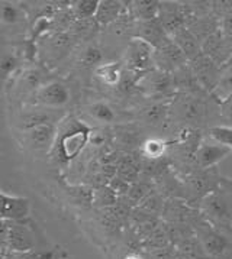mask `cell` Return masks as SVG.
I'll return each instance as SVG.
<instances>
[{
    "mask_svg": "<svg viewBox=\"0 0 232 259\" xmlns=\"http://www.w3.org/2000/svg\"><path fill=\"white\" fill-rule=\"evenodd\" d=\"M92 132L93 131L86 123L79 122L74 117H68V120L64 122L63 129H58L57 142L54 145V148L58 149V156L61 161L68 162L80 155L85 146L90 144Z\"/></svg>",
    "mask_w": 232,
    "mask_h": 259,
    "instance_id": "6da1fadb",
    "label": "cell"
},
{
    "mask_svg": "<svg viewBox=\"0 0 232 259\" xmlns=\"http://www.w3.org/2000/svg\"><path fill=\"white\" fill-rule=\"evenodd\" d=\"M171 114L184 126H198L206 119L208 106L199 96L183 92L171 104Z\"/></svg>",
    "mask_w": 232,
    "mask_h": 259,
    "instance_id": "7a4b0ae2",
    "label": "cell"
},
{
    "mask_svg": "<svg viewBox=\"0 0 232 259\" xmlns=\"http://www.w3.org/2000/svg\"><path fill=\"white\" fill-rule=\"evenodd\" d=\"M32 106L58 110L71 100V92L63 81L53 80L41 85L31 97Z\"/></svg>",
    "mask_w": 232,
    "mask_h": 259,
    "instance_id": "3957f363",
    "label": "cell"
},
{
    "mask_svg": "<svg viewBox=\"0 0 232 259\" xmlns=\"http://www.w3.org/2000/svg\"><path fill=\"white\" fill-rule=\"evenodd\" d=\"M11 222V220H9ZM2 233L3 242L9 245V248L15 252H31L35 248V235L29 226L22 222H11L8 226L6 220H2Z\"/></svg>",
    "mask_w": 232,
    "mask_h": 259,
    "instance_id": "277c9868",
    "label": "cell"
},
{
    "mask_svg": "<svg viewBox=\"0 0 232 259\" xmlns=\"http://www.w3.org/2000/svg\"><path fill=\"white\" fill-rule=\"evenodd\" d=\"M154 54H156V48L152 45L139 38H134L128 45L127 54H125V64L128 70L132 73L149 71V68L156 64Z\"/></svg>",
    "mask_w": 232,
    "mask_h": 259,
    "instance_id": "5b68a950",
    "label": "cell"
},
{
    "mask_svg": "<svg viewBox=\"0 0 232 259\" xmlns=\"http://www.w3.org/2000/svg\"><path fill=\"white\" fill-rule=\"evenodd\" d=\"M154 61L157 65V70L166 71V73H170V71L176 73L177 70L184 67L187 58L179 47L174 44V41L169 38L167 41L163 42L159 48H156Z\"/></svg>",
    "mask_w": 232,
    "mask_h": 259,
    "instance_id": "8992f818",
    "label": "cell"
},
{
    "mask_svg": "<svg viewBox=\"0 0 232 259\" xmlns=\"http://www.w3.org/2000/svg\"><path fill=\"white\" fill-rule=\"evenodd\" d=\"M190 70L195 75L196 81L201 84L202 87L209 89L211 92L216 89L222 70H219L218 64L211 60L208 55H205L202 52L199 57L191 60L190 61Z\"/></svg>",
    "mask_w": 232,
    "mask_h": 259,
    "instance_id": "52a82bcc",
    "label": "cell"
},
{
    "mask_svg": "<svg viewBox=\"0 0 232 259\" xmlns=\"http://www.w3.org/2000/svg\"><path fill=\"white\" fill-rule=\"evenodd\" d=\"M57 136H58V129H57L55 123H45L25 132L23 142L32 151L48 152L55 145Z\"/></svg>",
    "mask_w": 232,
    "mask_h": 259,
    "instance_id": "ba28073f",
    "label": "cell"
},
{
    "mask_svg": "<svg viewBox=\"0 0 232 259\" xmlns=\"http://www.w3.org/2000/svg\"><path fill=\"white\" fill-rule=\"evenodd\" d=\"M229 154H232L231 149L218 144V142H213V144L201 142V145L198 146V149L195 152L193 159L201 169H211L216 164H219L222 159H225Z\"/></svg>",
    "mask_w": 232,
    "mask_h": 259,
    "instance_id": "9c48e42d",
    "label": "cell"
},
{
    "mask_svg": "<svg viewBox=\"0 0 232 259\" xmlns=\"http://www.w3.org/2000/svg\"><path fill=\"white\" fill-rule=\"evenodd\" d=\"M0 198H2V220L22 222L29 216L31 203L28 198L8 194L6 191H2Z\"/></svg>",
    "mask_w": 232,
    "mask_h": 259,
    "instance_id": "30bf717a",
    "label": "cell"
},
{
    "mask_svg": "<svg viewBox=\"0 0 232 259\" xmlns=\"http://www.w3.org/2000/svg\"><path fill=\"white\" fill-rule=\"evenodd\" d=\"M60 120V116L55 114L53 109H45V107H38L32 106L29 110H23V113L18 119V127L21 129L22 134L31 131L36 126H41L45 123H55Z\"/></svg>",
    "mask_w": 232,
    "mask_h": 259,
    "instance_id": "8fae6325",
    "label": "cell"
},
{
    "mask_svg": "<svg viewBox=\"0 0 232 259\" xmlns=\"http://www.w3.org/2000/svg\"><path fill=\"white\" fill-rule=\"evenodd\" d=\"M202 52L216 64H223L232 58V47L226 35L215 32L202 44Z\"/></svg>",
    "mask_w": 232,
    "mask_h": 259,
    "instance_id": "7c38bea8",
    "label": "cell"
},
{
    "mask_svg": "<svg viewBox=\"0 0 232 259\" xmlns=\"http://www.w3.org/2000/svg\"><path fill=\"white\" fill-rule=\"evenodd\" d=\"M44 84V74L40 68L35 67L21 70V73L12 80V87L25 97H32L33 93Z\"/></svg>",
    "mask_w": 232,
    "mask_h": 259,
    "instance_id": "4fadbf2b",
    "label": "cell"
},
{
    "mask_svg": "<svg viewBox=\"0 0 232 259\" xmlns=\"http://www.w3.org/2000/svg\"><path fill=\"white\" fill-rule=\"evenodd\" d=\"M144 87L148 90V93L152 94L154 97H164L169 96L173 89L176 87L174 83V77H171V74L161 71V70H154L147 77L144 78Z\"/></svg>",
    "mask_w": 232,
    "mask_h": 259,
    "instance_id": "5bb4252c",
    "label": "cell"
},
{
    "mask_svg": "<svg viewBox=\"0 0 232 259\" xmlns=\"http://www.w3.org/2000/svg\"><path fill=\"white\" fill-rule=\"evenodd\" d=\"M171 39L174 41V44L186 55L187 61L195 60L196 57H199L202 54L201 42L193 35V32L190 31L187 26H183V28L173 32L171 33Z\"/></svg>",
    "mask_w": 232,
    "mask_h": 259,
    "instance_id": "9a60e30c",
    "label": "cell"
},
{
    "mask_svg": "<svg viewBox=\"0 0 232 259\" xmlns=\"http://www.w3.org/2000/svg\"><path fill=\"white\" fill-rule=\"evenodd\" d=\"M0 19L3 28L12 26V28H19L25 26L26 23V13L23 8L9 3V2H2L0 3Z\"/></svg>",
    "mask_w": 232,
    "mask_h": 259,
    "instance_id": "2e32d148",
    "label": "cell"
},
{
    "mask_svg": "<svg viewBox=\"0 0 232 259\" xmlns=\"http://www.w3.org/2000/svg\"><path fill=\"white\" fill-rule=\"evenodd\" d=\"M170 114H171V107L169 104L161 103V102H154V103L148 104L142 109L141 117L147 124L161 126V124L167 122Z\"/></svg>",
    "mask_w": 232,
    "mask_h": 259,
    "instance_id": "e0dca14e",
    "label": "cell"
},
{
    "mask_svg": "<svg viewBox=\"0 0 232 259\" xmlns=\"http://www.w3.org/2000/svg\"><path fill=\"white\" fill-rule=\"evenodd\" d=\"M95 74L96 77L105 84V85H107V87H116V85H119L121 81H122V78H124L122 64L121 62L102 64L100 67L96 68Z\"/></svg>",
    "mask_w": 232,
    "mask_h": 259,
    "instance_id": "ac0fdd59",
    "label": "cell"
},
{
    "mask_svg": "<svg viewBox=\"0 0 232 259\" xmlns=\"http://www.w3.org/2000/svg\"><path fill=\"white\" fill-rule=\"evenodd\" d=\"M86 113L90 119L103 124L113 123L116 120V113L113 107L106 102H93V103L86 106Z\"/></svg>",
    "mask_w": 232,
    "mask_h": 259,
    "instance_id": "d6986e66",
    "label": "cell"
},
{
    "mask_svg": "<svg viewBox=\"0 0 232 259\" xmlns=\"http://www.w3.org/2000/svg\"><path fill=\"white\" fill-rule=\"evenodd\" d=\"M124 3L121 2H112V0H106L99 3V9L95 16V21L97 25H109L116 19L121 18V13L124 11Z\"/></svg>",
    "mask_w": 232,
    "mask_h": 259,
    "instance_id": "ffe728a7",
    "label": "cell"
},
{
    "mask_svg": "<svg viewBox=\"0 0 232 259\" xmlns=\"http://www.w3.org/2000/svg\"><path fill=\"white\" fill-rule=\"evenodd\" d=\"M21 57L16 51H5L2 52V60H0V71H2V78L3 83H8L9 78H15L18 74L21 73Z\"/></svg>",
    "mask_w": 232,
    "mask_h": 259,
    "instance_id": "44dd1931",
    "label": "cell"
},
{
    "mask_svg": "<svg viewBox=\"0 0 232 259\" xmlns=\"http://www.w3.org/2000/svg\"><path fill=\"white\" fill-rule=\"evenodd\" d=\"M134 6L131 8L132 18H135L139 22L154 21L160 18L161 3L159 2H134Z\"/></svg>",
    "mask_w": 232,
    "mask_h": 259,
    "instance_id": "7402d4cb",
    "label": "cell"
},
{
    "mask_svg": "<svg viewBox=\"0 0 232 259\" xmlns=\"http://www.w3.org/2000/svg\"><path fill=\"white\" fill-rule=\"evenodd\" d=\"M171 145L167 141H163L160 138H149L142 144V155L147 158L148 161H159L163 158L167 148Z\"/></svg>",
    "mask_w": 232,
    "mask_h": 259,
    "instance_id": "603a6c76",
    "label": "cell"
},
{
    "mask_svg": "<svg viewBox=\"0 0 232 259\" xmlns=\"http://www.w3.org/2000/svg\"><path fill=\"white\" fill-rule=\"evenodd\" d=\"M139 169H141L139 165L132 158L125 156L118 164V177L124 178L129 184H135V183H138V178H139Z\"/></svg>",
    "mask_w": 232,
    "mask_h": 259,
    "instance_id": "cb8c5ba5",
    "label": "cell"
},
{
    "mask_svg": "<svg viewBox=\"0 0 232 259\" xmlns=\"http://www.w3.org/2000/svg\"><path fill=\"white\" fill-rule=\"evenodd\" d=\"M103 52L97 45H87L80 54V65L83 68H97L102 65Z\"/></svg>",
    "mask_w": 232,
    "mask_h": 259,
    "instance_id": "d4e9b609",
    "label": "cell"
},
{
    "mask_svg": "<svg viewBox=\"0 0 232 259\" xmlns=\"http://www.w3.org/2000/svg\"><path fill=\"white\" fill-rule=\"evenodd\" d=\"M99 3L97 0H83V2H75L73 3L71 9H73L74 16L77 21H86V19H95L97 9H99Z\"/></svg>",
    "mask_w": 232,
    "mask_h": 259,
    "instance_id": "484cf974",
    "label": "cell"
},
{
    "mask_svg": "<svg viewBox=\"0 0 232 259\" xmlns=\"http://www.w3.org/2000/svg\"><path fill=\"white\" fill-rule=\"evenodd\" d=\"M92 203H95L99 207H110L118 203L119 196L109 186H100L92 191Z\"/></svg>",
    "mask_w": 232,
    "mask_h": 259,
    "instance_id": "4316f807",
    "label": "cell"
},
{
    "mask_svg": "<svg viewBox=\"0 0 232 259\" xmlns=\"http://www.w3.org/2000/svg\"><path fill=\"white\" fill-rule=\"evenodd\" d=\"M212 94L216 96V99L219 100H225L229 96H232V65H228L226 70L221 71V77L216 89L212 92Z\"/></svg>",
    "mask_w": 232,
    "mask_h": 259,
    "instance_id": "83f0119b",
    "label": "cell"
},
{
    "mask_svg": "<svg viewBox=\"0 0 232 259\" xmlns=\"http://www.w3.org/2000/svg\"><path fill=\"white\" fill-rule=\"evenodd\" d=\"M209 136L215 142L226 146L232 151V126H225V124L211 126L209 127Z\"/></svg>",
    "mask_w": 232,
    "mask_h": 259,
    "instance_id": "f1b7e54d",
    "label": "cell"
},
{
    "mask_svg": "<svg viewBox=\"0 0 232 259\" xmlns=\"http://www.w3.org/2000/svg\"><path fill=\"white\" fill-rule=\"evenodd\" d=\"M203 238H205V245H206V248H208L209 252H212V253H222L223 252L225 240L218 233H215V232H206L203 235Z\"/></svg>",
    "mask_w": 232,
    "mask_h": 259,
    "instance_id": "f546056e",
    "label": "cell"
},
{
    "mask_svg": "<svg viewBox=\"0 0 232 259\" xmlns=\"http://www.w3.org/2000/svg\"><path fill=\"white\" fill-rule=\"evenodd\" d=\"M107 186L110 187L118 196H127L128 193H129V190H131V186H132V184H129V183L125 181L124 178L116 176Z\"/></svg>",
    "mask_w": 232,
    "mask_h": 259,
    "instance_id": "4dcf8cb0",
    "label": "cell"
},
{
    "mask_svg": "<svg viewBox=\"0 0 232 259\" xmlns=\"http://www.w3.org/2000/svg\"><path fill=\"white\" fill-rule=\"evenodd\" d=\"M219 109H221V114L226 119L232 122V96H229L228 99L219 102Z\"/></svg>",
    "mask_w": 232,
    "mask_h": 259,
    "instance_id": "1f68e13d",
    "label": "cell"
},
{
    "mask_svg": "<svg viewBox=\"0 0 232 259\" xmlns=\"http://www.w3.org/2000/svg\"><path fill=\"white\" fill-rule=\"evenodd\" d=\"M127 259H141V258H139L138 255H129Z\"/></svg>",
    "mask_w": 232,
    "mask_h": 259,
    "instance_id": "d6a6232c",
    "label": "cell"
}]
</instances>
